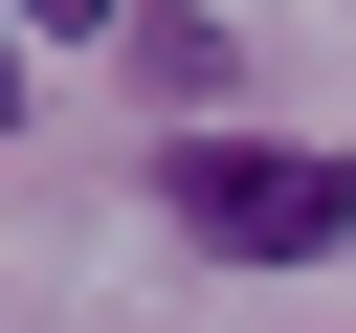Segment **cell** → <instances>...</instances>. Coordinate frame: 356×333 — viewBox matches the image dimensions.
Masks as SVG:
<instances>
[{
	"label": "cell",
	"mask_w": 356,
	"mask_h": 333,
	"mask_svg": "<svg viewBox=\"0 0 356 333\" xmlns=\"http://www.w3.org/2000/svg\"><path fill=\"white\" fill-rule=\"evenodd\" d=\"M156 200H178V244H222V266H312V244L356 222V155H289V133H178V155H156Z\"/></svg>",
	"instance_id": "obj_1"
},
{
	"label": "cell",
	"mask_w": 356,
	"mask_h": 333,
	"mask_svg": "<svg viewBox=\"0 0 356 333\" xmlns=\"http://www.w3.org/2000/svg\"><path fill=\"white\" fill-rule=\"evenodd\" d=\"M0 22H67V44H89V22H111V0H0Z\"/></svg>",
	"instance_id": "obj_2"
},
{
	"label": "cell",
	"mask_w": 356,
	"mask_h": 333,
	"mask_svg": "<svg viewBox=\"0 0 356 333\" xmlns=\"http://www.w3.org/2000/svg\"><path fill=\"white\" fill-rule=\"evenodd\" d=\"M0 133H22V44H0Z\"/></svg>",
	"instance_id": "obj_3"
}]
</instances>
